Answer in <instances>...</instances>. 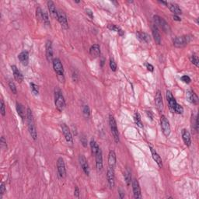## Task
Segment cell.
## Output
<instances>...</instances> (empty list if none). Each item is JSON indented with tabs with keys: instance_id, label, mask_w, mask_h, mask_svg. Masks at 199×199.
<instances>
[{
	"instance_id": "obj_49",
	"label": "cell",
	"mask_w": 199,
	"mask_h": 199,
	"mask_svg": "<svg viewBox=\"0 0 199 199\" xmlns=\"http://www.w3.org/2000/svg\"><path fill=\"white\" fill-rule=\"evenodd\" d=\"M74 195H75V197H76V198H79V189L78 187H75Z\"/></svg>"
},
{
	"instance_id": "obj_36",
	"label": "cell",
	"mask_w": 199,
	"mask_h": 199,
	"mask_svg": "<svg viewBox=\"0 0 199 199\" xmlns=\"http://www.w3.org/2000/svg\"><path fill=\"white\" fill-rule=\"evenodd\" d=\"M9 89H10L11 92H12L13 94H17V87H16V85H15V83H14L13 81H12V80L9 81Z\"/></svg>"
},
{
	"instance_id": "obj_53",
	"label": "cell",
	"mask_w": 199,
	"mask_h": 199,
	"mask_svg": "<svg viewBox=\"0 0 199 199\" xmlns=\"http://www.w3.org/2000/svg\"><path fill=\"white\" fill-rule=\"evenodd\" d=\"M75 2H76V3H79V2H80V1H75Z\"/></svg>"
},
{
	"instance_id": "obj_29",
	"label": "cell",
	"mask_w": 199,
	"mask_h": 199,
	"mask_svg": "<svg viewBox=\"0 0 199 199\" xmlns=\"http://www.w3.org/2000/svg\"><path fill=\"white\" fill-rule=\"evenodd\" d=\"M136 36L137 37H138V39L139 40V41H142V42L149 43L151 41L150 36H149L147 33L140 32V31H138V32H137L136 33Z\"/></svg>"
},
{
	"instance_id": "obj_16",
	"label": "cell",
	"mask_w": 199,
	"mask_h": 199,
	"mask_svg": "<svg viewBox=\"0 0 199 199\" xmlns=\"http://www.w3.org/2000/svg\"><path fill=\"white\" fill-rule=\"evenodd\" d=\"M95 158H96L97 170L98 171H100L103 169V153H102V150L100 149V148L97 152L95 154Z\"/></svg>"
},
{
	"instance_id": "obj_15",
	"label": "cell",
	"mask_w": 199,
	"mask_h": 199,
	"mask_svg": "<svg viewBox=\"0 0 199 199\" xmlns=\"http://www.w3.org/2000/svg\"><path fill=\"white\" fill-rule=\"evenodd\" d=\"M132 191L134 198H141L142 194H141V188H140V185L138 181L136 179L132 181Z\"/></svg>"
},
{
	"instance_id": "obj_22",
	"label": "cell",
	"mask_w": 199,
	"mask_h": 199,
	"mask_svg": "<svg viewBox=\"0 0 199 199\" xmlns=\"http://www.w3.org/2000/svg\"><path fill=\"white\" fill-rule=\"evenodd\" d=\"M152 33L156 43L157 44H161V35H160L158 27L155 24L152 25Z\"/></svg>"
},
{
	"instance_id": "obj_24",
	"label": "cell",
	"mask_w": 199,
	"mask_h": 199,
	"mask_svg": "<svg viewBox=\"0 0 199 199\" xmlns=\"http://www.w3.org/2000/svg\"><path fill=\"white\" fill-rule=\"evenodd\" d=\"M167 6H168L170 10L173 12V15L179 16L182 13V10H181V9L179 7V6H178L177 4H176V3L168 2V5H167Z\"/></svg>"
},
{
	"instance_id": "obj_21",
	"label": "cell",
	"mask_w": 199,
	"mask_h": 199,
	"mask_svg": "<svg viewBox=\"0 0 199 199\" xmlns=\"http://www.w3.org/2000/svg\"><path fill=\"white\" fill-rule=\"evenodd\" d=\"M11 68H12V73H13V76L15 78L16 80L19 82V83H21L23 81V76L22 75L21 72L17 68V67L16 66H11Z\"/></svg>"
},
{
	"instance_id": "obj_27",
	"label": "cell",
	"mask_w": 199,
	"mask_h": 199,
	"mask_svg": "<svg viewBox=\"0 0 199 199\" xmlns=\"http://www.w3.org/2000/svg\"><path fill=\"white\" fill-rule=\"evenodd\" d=\"M16 109H17V114H18L19 116L23 120V119L25 118V116L27 117V111L26 110H25L24 106H23V104H21L20 103L17 102V103H16Z\"/></svg>"
},
{
	"instance_id": "obj_45",
	"label": "cell",
	"mask_w": 199,
	"mask_h": 199,
	"mask_svg": "<svg viewBox=\"0 0 199 199\" xmlns=\"http://www.w3.org/2000/svg\"><path fill=\"white\" fill-rule=\"evenodd\" d=\"M181 79L183 82H184V83H186V84H189L191 82V81H192L191 78L189 77L188 76H187V75H185V76H183L181 78Z\"/></svg>"
},
{
	"instance_id": "obj_33",
	"label": "cell",
	"mask_w": 199,
	"mask_h": 199,
	"mask_svg": "<svg viewBox=\"0 0 199 199\" xmlns=\"http://www.w3.org/2000/svg\"><path fill=\"white\" fill-rule=\"evenodd\" d=\"M42 20L44 22V24L46 26H50L51 23H50V20H49V17H48V14L46 11L43 10V13H42Z\"/></svg>"
},
{
	"instance_id": "obj_46",
	"label": "cell",
	"mask_w": 199,
	"mask_h": 199,
	"mask_svg": "<svg viewBox=\"0 0 199 199\" xmlns=\"http://www.w3.org/2000/svg\"><path fill=\"white\" fill-rule=\"evenodd\" d=\"M80 141H81V143L82 144V146H83V147H87V138H86L85 135H83V134L81 135Z\"/></svg>"
},
{
	"instance_id": "obj_42",
	"label": "cell",
	"mask_w": 199,
	"mask_h": 199,
	"mask_svg": "<svg viewBox=\"0 0 199 199\" xmlns=\"http://www.w3.org/2000/svg\"><path fill=\"white\" fill-rule=\"evenodd\" d=\"M6 185H5L4 183L2 182L1 184H0V199H2V195L6 193Z\"/></svg>"
},
{
	"instance_id": "obj_6",
	"label": "cell",
	"mask_w": 199,
	"mask_h": 199,
	"mask_svg": "<svg viewBox=\"0 0 199 199\" xmlns=\"http://www.w3.org/2000/svg\"><path fill=\"white\" fill-rule=\"evenodd\" d=\"M154 24L157 27H160L165 33H169L170 32V27L169 26L168 23L164 20L163 18L160 17V16L155 15L153 17Z\"/></svg>"
},
{
	"instance_id": "obj_19",
	"label": "cell",
	"mask_w": 199,
	"mask_h": 199,
	"mask_svg": "<svg viewBox=\"0 0 199 199\" xmlns=\"http://www.w3.org/2000/svg\"><path fill=\"white\" fill-rule=\"evenodd\" d=\"M181 135H182V138L184 144L187 147H190L191 145H192V137H191L190 132L187 129H183L181 131Z\"/></svg>"
},
{
	"instance_id": "obj_23",
	"label": "cell",
	"mask_w": 199,
	"mask_h": 199,
	"mask_svg": "<svg viewBox=\"0 0 199 199\" xmlns=\"http://www.w3.org/2000/svg\"><path fill=\"white\" fill-rule=\"evenodd\" d=\"M90 55L92 58H96L100 56V47L97 44H95L92 45L90 48Z\"/></svg>"
},
{
	"instance_id": "obj_18",
	"label": "cell",
	"mask_w": 199,
	"mask_h": 199,
	"mask_svg": "<svg viewBox=\"0 0 199 199\" xmlns=\"http://www.w3.org/2000/svg\"><path fill=\"white\" fill-rule=\"evenodd\" d=\"M149 149H150L151 154H152V159H153V160L157 163V165H158V167H160V168H162V167H163V161H162V159L161 157H160V156L159 155L158 152H157L153 148H152L150 146Z\"/></svg>"
},
{
	"instance_id": "obj_7",
	"label": "cell",
	"mask_w": 199,
	"mask_h": 199,
	"mask_svg": "<svg viewBox=\"0 0 199 199\" xmlns=\"http://www.w3.org/2000/svg\"><path fill=\"white\" fill-rule=\"evenodd\" d=\"M160 123H161V128H162V131H163V133L164 134L165 136L168 137L169 135H170L171 129H170V123H169V121L167 120L166 116L165 115L161 116V118H160Z\"/></svg>"
},
{
	"instance_id": "obj_39",
	"label": "cell",
	"mask_w": 199,
	"mask_h": 199,
	"mask_svg": "<svg viewBox=\"0 0 199 199\" xmlns=\"http://www.w3.org/2000/svg\"><path fill=\"white\" fill-rule=\"evenodd\" d=\"M109 65H110V68H111V69L112 70L113 72H115L116 70H117V64H116L115 61H114V59L113 58H110Z\"/></svg>"
},
{
	"instance_id": "obj_32",
	"label": "cell",
	"mask_w": 199,
	"mask_h": 199,
	"mask_svg": "<svg viewBox=\"0 0 199 199\" xmlns=\"http://www.w3.org/2000/svg\"><path fill=\"white\" fill-rule=\"evenodd\" d=\"M124 177H125V182H126L127 185L129 186L131 184L132 182V173L131 171L128 168L126 169L125 172V174H124Z\"/></svg>"
},
{
	"instance_id": "obj_38",
	"label": "cell",
	"mask_w": 199,
	"mask_h": 199,
	"mask_svg": "<svg viewBox=\"0 0 199 199\" xmlns=\"http://www.w3.org/2000/svg\"><path fill=\"white\" fill-rule=\"evenodd\" d=\"M173 111H174L175 113H177V114H182L183 112H184V108H183V107L181 106V105L177 103L175 107L173 108Z\"/></svg>"
},
{
	"instance_id": "obj_47",
	"label": "cell",
	"mask_w": 199,
	"mask_h": 199,
	"mask_svg": "<svg viewBox=\"0 0 199 199\" xmlns=\"http://www.w3.org/2000/svg\"><path fill=\"white\" fill-rule=\"evenodd\" d=\"M86 12H87V14L89 16V17H90V18L93 19L94 16H93V11L91 10V9H86Z\"/></svg>"
},
{
	"instance_id": "obj_52",
	"label": "cell",
	"mask_w": 199,
	"mask_h": 199,
	"mask_svg": "<svg viewBox=\"0 0 199 199\" xmlns=\"http://www.w3.org/2000/svg\"><path fill=\"white\" fill-rule=\"evenodd\" d=\"M158 2L161 3V4L165 5V6H167V5H168V2H164V1H158Z\"/></svg>"
},
{
	"instance_id": "obj_31",
	"label": "cell",
	"mask_w": 199,
	"mask_h": 199,
	"mask_svg": "<svg viewBox=\"0 0 199 199\" xmlns=\"http://www.w3.org/2000/svg\"><path fill=\"white\" fill-rule=\"evenodd\" d=\"M90 149H91L92 153L95 156V154H96L97 152V151L100 149L99 146H98V144L97 143V142L95 141L94 139H93V138H92L91 141H90Z\"/></svg>"
},
{
	"instance_id": "obj_50",
	"label": "cell",
	"mask_w": 199,
	"mask_h": 199,
	"mask_svg": "<svg viewBox=\"0 0 199 199\" xmlns=\"http://www.w3.org/2000/svg\"><path fill=\"white\" fill-rule=\"evenodd\" d=\"M118 192H119V195H120V198H125V193H124V192L122 190V189H119Z\"/></svg>"
},
{
	"instance_id": "obj_40",
	"label": "cell",
	"mask_w": 199,
	"mask_h": 199,
	"mask_svg": "<svg viewBox=\"0 0 199 199\" xmlns=\"http://www.w3.org/2000/svg\"><path fill=\"white\" fill-rule=\"evenodd\" d=\"M191 61L193 63L196 67H198L199 66V59H198V57L196 55H192V58H191Z\"/></svg>"
},
{
	"instance_id": "obj_48",
	"label": "cell",
	"mask_w": 199,
	"mask_h": 199,
	"mask_svg": "<svg viewBox=\"0 0 199 199\" xmlns=\"http://www.w3.org/2000/svg\"><path fill=\"white\" fill-rule=\"evenodd\" d=\"M146 68H147V69L149 70V72H153L154 71L153 66H152V65L149 64V63H146Z\"/></svg>"
},
{
	"instance_id": "obj_41",
	"label": "cell",
	"mask_w": 199,
	"mask_h": 199,
	"mask_svg": "<svg viewBox=\"0 0 199 199\" xmlns=\"http://www.w3.org/2000/svg\"><path fill=\"white\" fill-rule=\"evenodd\" d=\"M0 111H1V114L2 116L6 115V105H5L4 101L2 99H1V103H0Z\"/></svg>"
},
{
	"instance_id": "obj_34",
	"label": "cell",
	"mask_w": 199,
	"mask_h": 199,
	"mask_svg": "<svg viewBox=\"0 0 199 199\" xmlns=\"http://www.w3.org/2000/svg\"><path fill=\"white\" fill-rule=\"evenodd\" d=\"M134 120H135V124L138 125V127L140 128H143V125L142 123V121H141V117H140V114H138V112H136L134 115Z\"/></svg>"
},
{
	"instance_id": "obj_20",
	"label": "cell",
	"mask_w": 199,
	"mask_h": 199,
	"mask_svg": "<svg viewBox=\"0 0 199 199\" xmlns=\"http://www.w3.org/2000/svg\"><path fill=\"white\" fill-rule=\"evenodd\" d=\"M18 59L21 62L23 66H27L29 63V53L27 51H23V52H20L18 55Z\"/></svg>"
},
{
	"instance_id": "obj_43",
	"label": "cell",
	"mask_w": 199,
	"mask_h": 199,
	"mask_svg": "<svg viewBox=\"0 0 199 199\" xmlns=\"http://www.w3.org/2000/svg\"><path fill=\"white\" fill-rule=\"evenodd\" d=\"M37 12V18L39 20H42V13H43V10L41 9V7H37L36 9Z\"/></svg>"
},
{
	"instance_id": "obj_51",
	"label": "cell",
	"mask_w": 199,
	"mask_h": 199,
	"mask_svg": "<svg viewBox=\"0 0 199 199\" xmlns=\"http://www.w3.org/2000/svg\"><path fill=\"white\" fill-rule=\"evenodd\" d=\"M173 19L174 20H176V21H181V19L180 18L179 16H177V15H173Z\"/></svg>"
},
{
	"instance_id": "obj_1",
	"label": "cell",
	"mask_w": 199,
	"mask_h": 199,
	"mask_svg": "<svg viewBox=\"0 0 199 199\" xmlns=\"http://www.w3.org/2000/svg\"><path fill=\"white\" fill-rule=\"evenodd\" d=\"M27 126L30 135H31L33 140H37V128L36 126H35L33 115L31 108H27Z\"/></svg>"
},
{
	"instance_id": "obj_25",
	"label": "cell",
	"mask_w": 199,
	"mask_h": 199,
	"mask_svg": "<svg viewBox=\"0 0 199 199\" xmlns=\"http://www.w3.org/2000/svg\"><path fill=\"white\" fill-rule=\"evenodd\" d=\"M187 99L190 103H193V104H198V96L192 90H188L187 92Z\"/></svg>"
},
{
	"instance_id": "obj_5",
	"label": "cell",
	"mask_w": 199,
	"mask_h": 199,
	"mask_svg": "<svg viewBox=\"0 0 199 199\" xmlns=\"http://www.w3.org/2000/svg\"><path fill=\"white\" fill-rule=\"evenodd\" d=\"M109 125L110 128H111V132L112 133L113 137H114V139L115 141V142L118 143L120 142V137H119V132L118 129H117V122H116L115 118L113 115L110 114L109 115Z\"/></svg>"
},
{
	"instance_id": "obj_14",
	"label": "cell",
	"mask_w": 199,
	"mask_h": 199,
	"mask_svg": "<svg viewBox=\"0 0 199 199\" xmlns=\"http://www.w3.org/2000/svg\"><path fill=\"white\" fill-rule=\"evenodd\" d=\"M155 103H156V106H157V110H158L160 112H162L163 109V98H162V94H161L160 90H157V93H156Z\"/></svg>"
},
{
	"instance_id": "obj_35",
	"label": "cell",
	"mask_w": 199,
	"mask_h": 199,
	"mask_svg": "<svg viewBox=\"0 0 199 199\" xmlns=\"http://www.w3.org/2000/svg\"><path fill=\"white\" fill-rule=\"evenodd\" d=\"M82 114L86 118H89L90 116V109L88 105H84L83 109H82Z\"/></svg>"
},
{
	"instance_id": "obj_28",
	"label": "cell",
	"mask_w": 199,
	"mask_h": 199,
	"mask_svg": "<svg viewBox=\"0 0 199 199\" xmlns=\"http://www.w3.org/2000/svg\"><path fill=\"white\" fill-rule=\"evenodd\" d=\"M108 165L109 167H112L114 168L116 165V154L114 150H111L109 152V155H108Z\"/></svg>"
},
{
	"instance_id": "obj_10",
	"label": "cell",
	"mask_w": 199,
	"mask_h": 199,
	"mask_svg": "<svg viewBox=\"0 0 199 199\" xmlns=\"http://www.w3.org/2000/svg\"><path fill=\"white\" fill-rule=\"evenodd\" d=\"M58 20L59 23L61 24V27L64 30L68 29V19H67L66 14L64 11L59 10L58 11Z\"/></svg>"
},
{
	"instance_id": "obj_26",
	"label": "cell",
	"mask_w": 199,
	"mask_h": 199,
	"mask_svg": "<svg viewBox=\"0 0 199 199\" xmlns=\"http://www.w3.org/2000/svg\"><path fill=\"white\" fill-rule=\"evenodd\" d=\"M166 97H167V102H168V103H169V106H170V107H171L172 109L173 110V108L175 107V106H176V104L177 103L174 97L173 96V94H172V93L170 91V90H167Z\"/></svg>"
},
{
	"instance_id": "obj_4",
	"label": "cell",
	"mask_w": 199,
	"mask_h": 199,
	"mask_svg": "<svg viewBox=\"0 0 199 199\" xmlns=\"http://www.w3.org/2000/svg\"><path fill=\"white\" fill-rule=\"evenodd\" d=\"M192 39V36L191 35H183V36L176 37L173 39V45L177 47H183L188 44Z\"/></svg>"
},
{
	"instance_id": "obj_11",
	"label": "cell",
	"mask_w": 199,
	"mask_h": 199,
	"mask_svg": "<svg viewBox=\"0 0 199 199\" xmlns=\"http://www.w3.org/2000/svg\"><path fill=\"white\" fill-rule=\"evenodd\" d=\"M53 47H52V41L48 40L46 42V58L48 62H52L54 59L53 57Z\"/></svg>"
},
{
	"instance_id": "obj_8",
	"label": "cell",
	"mask_w": 199,
	"mask_h": 199,
	"mask_svg": "<svg viewBox=\"0 0 199 199\" xmlns=\"http://www.w3.org/2000/svg\"><path fill=\"white\" fill-rule=\"evenodd\" d=\"M107 180L110 189L114 188L115 185V176H114V170L112 167H109L107 172Z\"/></svg>"
},
{
	"instance_id": "obj_30",
	"label": "cell",
	"mask_w": 199,
	"mask_h": 199,
	"mask_svg": "<svg viewBox=\"0 0 199 199\" xmlns=\"http://www.w3.org/2000/svg\"><path fill=\"white\" fill-rule=\"evenodd\" d=\"M107 27H108V29H110L111 31H115V32H117L119 35H120V36H123V35H124L123 30H122V28L120 27L117 26V25L109 24L107 26Z\"/></svg>"
},
{
	"instance_id": "obj_2",
	"label": "cell",
	"mask_w": 199,
	"mask_h": 199,
	"mask_svg": "<svg viewBox=\"0 0 199 199\" xmlns=\"http://www.w3.org/2000/svg\"><path fill=\"white\" fill-rule=\"evenodd\" d=\"M55 103L56 109L59 112L64 111L66 108V100L65 97L62 94V92L58 87H56L55 89Z\"/></svg>"
},
{
	"instance_id": "obj_3",
	"label": "cell",
	"mask_w": 199,
	"mask_h": 199,
	"mask_svg": "<svg viewBox=\"0 0 199 199\" xmlns=\"http://www.w3.org/2000/svg\"><path fill=\"white\" fill-rule=\"evenodd\" d=\"M52 65H53V68L55 72L56 73L58 79L61 82H65V72L63 65L62 63L61 60L58 58H55L52 61Z\"/></svg>"
},
{
	"instance_id": "obj_44",
	"label": "cell",
	"mask_w": 199,
	"mask_h": 199,
	"mask_svg": "<svg viewBox=\"0 0 199 199\" xmlns=\"http://www.w3.org/2000/svg\"><path fill=\"white\" fill-rule=\"evenodd\" d=\"M0 145H1V148L2 149H7V144H6V141L3 136L1 137V140H0Z\"/></svg>"
},
{
	"instance_id": "obj_12",
	"label": "cell",
	"mask_w": 199,
	"mask_h": 199,
	"mask_svg": "<svg viewBox=\"0 0 199 199\" xmlns=\"http://www.w3.org/2000/svg\"><path fill=\"white\" fill-rule=\"evenodd\" d=\"M61 128H62V133L63 135H64L65 138H66L67 142L72 143L73 142L72 135V132L71 131H70L69 128H68V127L67 126V125H66L65 123L62 124Z\"/></svg>"
},
{
	"instance_id": "obj_37",
	"label": "cell",
	"mask_w": 199,
	"mask_h": 199,
	"mask_svg": "<svg viewBox=\"0 0 199 199\" xmlns=\"http://www.w3.org/2000/svg\"><path fill=\"white\" fill-rule=\"evenodd\" d=\"M31 91L33 92V94L38 95V93H39V87H38L37 85H36V84L33 83V82H31Z\"/></svg>"
},
{
	"instance_id": "obj_9",
	"label": "cell",
	"mask_w": 199,
	"mask_h": 199,
	"mask_svg": "<svg viewBox=\"0 0 199 199\" xmlns=\"http://www.w3.org/2000/svg\"><path fill=\"white\" fill-rule=\"evenodd\" d=\"M57 169H58V175L60 177L65 178L66 177V164H65L64 160L62 157L58 159L57 161Z\"/></svg>"
},
{
	"instance_id": "obj_13",
	"label": "cell",
	"mask_w": 199,
	"mask_h": 199,
	"mask_svg": "<svg viewBox=\"0 0 199 199\" xmlns=\"http://www.w3.org/2000/svg\"><path fill=\"white\" fill-rule=\"evenodd\" d=\"M79 164H80L81 168L82 169L83 172L85 173V174L87 176L90 175V167H89L88 162L87 160L86 159V157L83 155H79Z\"/></svg>"
},
{
	"instance_id": "obj_17",
	"label": "cell",
	"mask_w": 199,
	"mask_h": 199,
	"mask_svg": "<svg viewBox=\"0 0 199 199\" xmlns=\"http://www.w3.org/2000/svg\"><path fill=\"white\" fill-rule=\"evenodd\" d=\"M47 8H48V10L50 12L51 16H52L53 18L56 19L58 20V11L56 9V6H55V3L53 2L52 1H47Z\"/></svg>"
}]
</instances>
